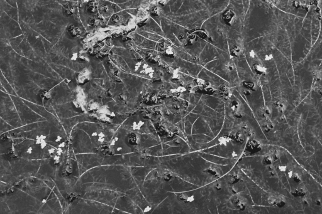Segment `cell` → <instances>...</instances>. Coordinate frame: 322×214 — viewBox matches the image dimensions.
<instances>
[{
  "instance_id": "1",
  "label": "cell",
  "mask_w": 322,
  "mask_h": 214,
  "mask_svg": "<svg viewBox=\"0 0 322 214\" xmlns=\"http://www.w3.org/2000/svg\"><path fill=\"white\" fill-rule=\"evenodd\" d=\"M90 71L89 70H87V68H85L80 73V74L79 75L78 77H77V81H78V83H79L80 84H83L85 82H86L87 81H88L90 80Z\"/></svg>"
},
{
  "instance_id": "2",
  "label": "cell",
  "mask_w": 322,
  "mask_h": 214,
  "mask_svg": "<svg viewBox=\"0 0 322 214\" xmlns=\"http://www.w3.org/2000/svg\"><path fill=\"white\" fill-rule=\"evenodd\" d=\"M306 190L304 188H299L292 192L291 194L295 197H304L306 195Z\"/></svg>"
},
{
  "instance_id": "3",
  "label": "cell",
  "mask_w": 322,
  "mask_h": 214,
  "mask_svg": "<svg viewBox=\"0 0 322 214\" xmlns=\"http://www.w3.org/2000/svg\"><path fill=\"white\" fill-rule=\"evenodd\" d=\"M68 32L70 33V35L72 36H78L80 35V30L79 28L77 27H76L74 25H70L68 27Z\"/></svg>"
},
{
  "instance_id": "4",
  "label": "cell",
  "mask_w": 322,
  "mask_h": 214,
  "mask_svg": "<svg viewBox=\"0 0 322 214\" xmlns=\"http://www.w3.org/2000/svg\"><path fill=\"white\" fill-rule=\"evenodd\" d=\"M286 204V202L285 198L282 196L277 197V200H276V205H277L279 208H282L284 207Z\"/></svg>"
},
{
  "instance_id": "5",
  "label": "cell",
  "mask_w": 322,
  "mask_h": 214,
  "mask_svg": "<svg viewBox=\"0 0 322 214\" xmlns=\"http://www.w3.org/2000/svg\"><path fill=\"white\" fill-rule=\"evenodd\" d=\"M73 170V166L71 162H68L67 163L66 166H65V171L68 173H71Z\"/></svg>"
},
{
  "instance_id": "6",
  "label": "cell",
  "mask_w": 322,
  "mask_h": 214,
  "mask_svg": "<svg viewBox=\"0 0 322 214\" xmlns=\"http://www.w3.org/2000/svg\"><path fill=\"white\" fill-rule=\"evenodd\" d=\"M98 141L100 143H103L105 141V135L103 132H101L98 135Z\"/></svg>"
},
{
  "instance_id": "7",
  "label": "cell",
  "mask_w": 322,
  "mask_h": 214,
  "mask_svg": "<svg viewBox=\"0 0 322 214\" xmlns=\"http://www.w3.org/2000/svg\"><path fill=\"white\" fill-rule=\"evenodd\" d=\"M273 158H272V156H268L264 158V163L266 164V165H268V166H269V165H272V163H273Z\"/></svg>"
},
{
  "instance_id": "8",
  "label": "cell",
  "mask_w": 322,
  "mask_h": 214,
  "mask_svg": "<svg viewBox=\"0 0 322 214\" xmlns=\"http://www.w3.org/2000/svg\"><path fill=\"white\" fill-rule=\"evenodd\" d=\"M276 200H277V196L270 195L268 198V202L270 204L276 205Z\"/></svg>"
},
{
  "instance_id": "9",
  "label": "cell",
  "mask_w": 322,
  "mask_h": 214,
  "mask_svg": "<svg viewBox=\"0 0 322 214\" xmlns=\"http://www.w3.org/2000/svg\"><path fill=\"white\" fill-rule=\"evenodd\" d=\"M292 178L293 179L294 181H295V183H299L300 181H301V177H300V176L298 175V173H295L293 174V175H292Z\"/></svg>"
},
{
  "instance_id": "10",
  "label": "cell",
  "mask_w": 322,
  "mask_h": 214,
  "mask_svg": "<svg viewBox=\"0 0 322 214\" xmlns=\"http://www.w3.org/2000/svg\"><path fill=\"white\" fill-rule=\"evenodd\" d=\"M99 108V104L97 103V102H93L92 104H91V105H90V109L92 111H94V110H98Z\"/></svg>"
},
{
  "instance_id": "11",
  "label": "cell",
  "mask_w": 322,
  "mask_h": 214,
  "mask_svg": "<svg viewBox=\"0 0 322 214\" xmlns=\"http://www.w3.org/2000/svg\"><path fill=\"white\" fill-rule=\"evenodd\" d=\"M271 156H272V158H273V161L277 160V159H279V151H277V150H275L273 152V153L272 154Z\"/></svg>"
},
{
  "instance_id": "12",
  "label": "cell",
  "mask_w": 322,
  "mask_h": 214,
  "mask_svg": "<svg viewBox=\"0 0 322 214\" xmlns=\"http://www.w3.org/2000/svg\"><path fill=\"white\" fill-rule=\"evenodd\" d=\"M278 106H279V109L282 111H284L285 109H286V105H284V104L282 103V102H280V103L279 104V105H278Z\"/></svg>"
},
{
  "instance_id": "13",
  "label": "cell",
  "mask_w": 322,
  "mask_h": 214,
  "mask_svg": "<svg viewBox=\"0 0 322 214\" xmlns=\"http://www.w3.org/2000/svg\"><path fill=\"white\" fill-rule=\"evenodd\" d=\"M269 175L272 177H276V175H277V173H276V171L274 170H269Z\"/></svg>"
},
{
  "instance_id": "14",
  "label": "cell",
  "mask_w": 322,
  "mask_h": 214,
  "mask_svg": "<svg viewBox=\"0 0 322 214\" xmlns=\"http://www.w3.org/2000/svg\"><path fill=\"white\" fill-rule=\"evenodd\" d=\"M43 96L44 97L46 98V99H49L50 97V93L49 92L46 91V92H43Z\"/></svg>"
},
{
  "instance_id": "15",
  "label": "cell",
  "mask_w": 322,
  "mask_h": 214,
  "mask_svg": "<svg viewBox=\"0 0 322 214\" xmlns=\"http://www.w3.org/2000/svg\"><path fill=\"white\" fill-rule=\"evenodd\" d=\"M48 152H49V153L50 154V155H54V154L56 152V149L54 148H51L49 149Z\"/></svg>"
},
{
  "instance_id": "16",
  "label": "cell",
  "mask_w": 322,
  "mask_h": 214,
  "mask_svg": "<svg viewBox=\"0 0 322 214\" xmlns=\"http://www.w3.org/2000/svg\"><path fill=\"white\" fill-rule=\"evenodd\" d=\"M197 35H198L199 36H200V37H201V38H206V36H207V35H206V33H204V32H199V33H197Z\"/></svg>"
},
{
  "instance_id": "17",
  "label": "cell",
  "mask_w": 322,
  "mask_h": 214,
  "mask_svg": "<svg viewBox=\"0 0 322 214\" xmlns=\"http://www.w3.org/2000/svg\"><path fill=\"white\" fill-rule=\"evenodd\" d=\"M46 146H47V143H46V141H45V140L43 141L42 142V143L40 144V148L41 149H44L46 147Z\"/></svg>"
},
{
  "instance_id": "18",
  "label": "cell",
  "mask_w": 322,
  "mask_h": 214,
  "mask_svg": "<svg viewBox=\"0 0 322 214\" xmlns=\"http://www.w3.org/2000/svg\"><path fill=\"white\" fill-rule=\"evenodd\" d=\"M278 168H279V170L280 171H286L287 167L286 166H284V165H282V166L281 165V166H279V167H278Z\"/></svg>"
},
{
  "instance_id": "19",
  "label": "cell",
  "mask_w": 322,
  "mask_h": 214,
  "mask_svg": "<svg viewBox=\"0 0 322 214\" xmlns=\"http://www.w3.org/2000/svg\"><path fill=\"white\" fill-rule=\"evenodd\" d=\"M33 147H32V146H30V147L27 149V153L28 154H32V152H33Z\"/></svg>"
},
{
  "instance_id": "20",
  "label": "cell",
  "mask_w": 322,
  "mask_h": 214,
  "mask_svg": "<svg viewBox=\"0 0 322 214\" xmlns=\"http://www.w3.org/2000/svg\"><path fill=\"white\" fill-rule=\"evenodd\" d=\"M314 203H315V205H317V206H320L321 205V202L320 199H317V200L314 201Z\"/></svg>"
},
{
  "instance_id": "21",
  "label": "cell",
  "mask_w": 322,
  "mask_h": 214,
  "mask_svg": "<svg viewBox=\"0 0 322 214\" xmlns=\"http://www.w3.org/2000/svg\"><path fill=\"white\" fill-rule=\"evenodd\" d=\"M61 140H62V137H61V136H57L55 139V141L56 142V143H58V142L61 141Z\"/></svg>"
},
{
  "instance_id": "22",
  "label": "cell",
  "mask_w": 322,
  "mask_h": 214,
  "mask_svg": "<svg viewBox=\"0 0 322 214\" xmlns=\"http://www.w3.org/2000/svg\"><path fill=\"white\" fill-rule=\"evenodd\" d=\"M65 142H62V143H59L58 145V148H63L64 147H65Z\"/></svg>"
},
{
  "instance_id": "23",
  "label": "cell",
  "mask_w": 322,
  "mask_h": 214,
  "mask_svg": "<svg viewBox=\"0 0 322 214\" xmlns=\"http://www.w3.org/2000/svg\"><path fill=\"white\" fill-rule=\"evenodd\" d=\"M293 174H294V173H293V172H292V170H289V171H288V177H289V178H292V175H293Z\"/></svg>"
},
{
  "instance_id": "24",
  "label": "cell",
  "mask_w": 322,
  "mask_h": 214,
  "mask_svg": "<svg viewBox=\"0 0 322 214\" xmlns=\"http://www.w3.org/2000/svg\"><path fill=\"white\" fill-rule=\"evenodd\" d=\"M303 202L304 204L306 205H309L308 200L307 198H303Z\"/></svg>"
},
{
  "instance_id": "25",
  "label": "cell",
  "mask_w": 322,
  "mask_h": 214,
  "mask_svg": "<svg viewBox=\"0 0 322 214\" xmlns=\"http://www.w3.org/2000/svg\"><path fill=\"white\" fill-rule=\"evenodd\" d=\"M98 135V133L96 131H94L91 133V136H93V137H97Z\"/></svg>"
},
{
  "instance_id": "26",
  "label": "cell",
  "mask_w": 322,
  "mask_h": 214,
  "mask_svg": "<svg viewBox=\"0 0 322 214\" xmlns=\"http://www.w3.org/2000/svg\"><path fill=\"white\" fill-rule=\"evenodd\" d=\"M122 149L123 148L121 146H118V147L116 148V151H120L122 150Z\"/></svg>"
},
{
  "instance_id": "27",
  "label": "cell",
  "mask_w": 322,
  "mask_h": 214,
  "mask_svg": "<svg viewBox=\"0 0 322 214\" xmlns=\"http://www.w3.org/2000/svg\"><path fill=\"white\" fill-rule=\"evenodd\" d=\"M42 203H46V202H47V200H45V199H44V200H42Z\"/></svg>"
}]
</instances>
